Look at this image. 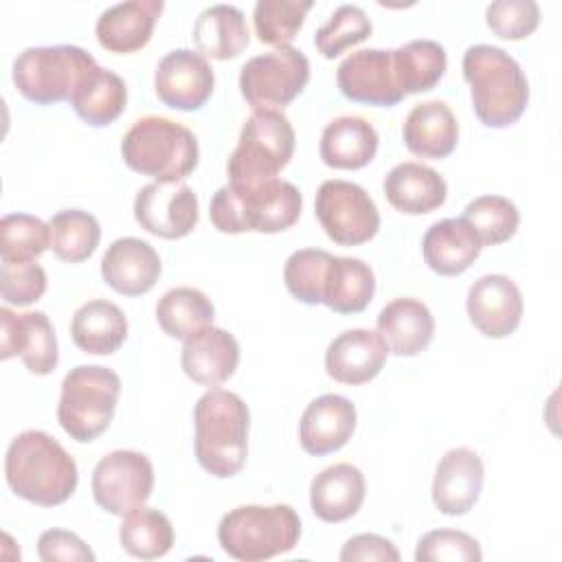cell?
Masks as SVG:
<instances>
[{
  "label": "cell",
  "instance_id": "d4e9b609",
  "mask_svg": "<svg viewBox=\"0 0 562 562\" xmlns=\"http://www.w3.org/2000/svg\"><path fill=\"white\" fill-rule=\"evenodd\" d=\"M389 204L406 215H424L439 209L446 202L448 184L439 171L422 162L395 165L382 182Z\"/></svg>",
  "mask_w": 562,
  "mask_h": 562
},
{
  "label": "cell",
  "instance_id": "e575fe53",
  "mask_svg": "<svg viewBox=\"0 0 562 562\" xmlns=\"http://www.w3.org/2000/svg\"><path fill=\"white\" fill-rule=\"evenodd\" d=\"M213 316L215 307L211 299L202 290L189 285L167 290L156 305L158 325L167 336L178 340H187L200 329L211 327Z\"/></svg>",
  "mask_w": 562,
  "mask_h": 562
},
{
  "label": "cell",
  "instance_id": "ba28073f",
  "mask_svg": "<svg viewBox=\"0 0 562 562\" xmlns=\"http://www.w3.org/2000/svg\"><path fill=\"white\" fill-rule=\"evenodd\" d=\"M97 66L94 57L75 44L31 46L13 61V83L37 105L70 101L81 79Z\"/></svg>",
  "mask_w": 562,
  "mask_h": 562
},
{
  "label": "cell",
  "instance_id": "7a4b0ae2",
  "mask_svg": "<svg viewBox=\"0 0 562 562\" xmlns=\"http://www.w3.org/2000/svg\"><path fill=\"white\" fill-rule=\"evenodd\" d=\"M463 79L470 83L476 119L487 127L514 125L529 103V81L520 64L501 46L472 44L461 59Z\"/></svg>",
  "mask_w": 562,
  "mask_h": 562
},
{
  "label": "cell",
  "instance_id": "f6af8a7d",
  "mask_svg": "<svg viewBox=\"0 0 562 562\" xmlns=\"http://www.w3.org/2000/svg\"><path fill=\"white\" fill-rule=\"evenodd\" d=\"M485 22L503 40H525L540 24V7L533 0H496L487 4Z\"/></svg>",
  "mask_w": 562,
  "mask_h": 562
},
{
  "label": "cell",
  "instance_id": "ac0fdd59",
  "mask_svg": "<svg viewBox=\"0 0 562 562\" xmlns=\"http://www.w3.org/2000/svg\"><path fill=\"white\" fill-rule=\"evenodd\" d=\"M483 461L481 457L465 446L448 450L432 476V503L446 516L468 514L483 490Z\"/></svg>",
  "mask_w": 562,
  "mask_h": 562
},
{
  "label": "cell",
  "instance_id": "9c48e42d",
  "mask_svg": "<svg viewBox=\"0 0 562 562\" xmlns=\"http://www.w3.org/2000/svg\"><path fill=\"white\" fill-rule=\"evenodd\" d=\"M296 134L281 110H255L228 158V178L237 184H261L277 178L294 154Z\"/></svg>",
  "mask_w": 562,
  "mask_h": 562
},
{
  "label": "cell",
  "instance_id": "836d02e7",
  "mask_svg": "<svg viewBox=\"0 0 562 562\" xmlns=\"http://www.w3.org/2000/svg\"><path fill=\"white\" fill-rule=\"evenodd\" d=\"M395 81L402 94L432 90L446 72V48L435 40H411L393 50Z\"/></svg>",
  "mask_w": 562,
  "mask_h": 562
},
{
  "label": "cell",
  "instance_id": "ab89813d",
  "mask_svg": "<svg viewBox=\"0 0 562 562\" xmlns=\"http://www.w3.org/2000/svg\"><path fill=\"white\" fill-rule=\"evenodd\" d=\"M331 257L334 255L321 248H301L288 257L283 281L296 301L305 305L323 303V288Z\"/></svg>",
  "mask_w": 562,
  "mask_h": 562
},
{
  "label": "cell",
  "instance_id": "74e56055",
  "mask_svg": "<svg viewBox=\"0 0 562 562\" xmlns=\"http://www.w3.org/2000/svg\"><path fill=\"white\" fill-rule=\"evenodd\" d=\"M479 235L481 246H498L514 237L520 224L516 204L505 195H479L461 215Z\"/></svg>",
  "mask_w": 562,
  "mask_h": 562
},
{
  "label": "cell",
  "instance_id": "7bdbcfd3",
  "mask_svg": "<svg viewBox=\"0 0 562 562\" xmlns=\"http://www.w3.org/2000/svg\"><path fill=\"white\" fill-rule=\"evenodd\" d=\"M479 542L459 529H432L417 540V562H479Z\"/></svg>",
  "mask_w": 562,
  "mask_h": 562
},
{
  "label": "cell",
  "instance_id": "5bb4252c",
  "mask_svg": "<svg viewBox=\"0 0 562 562\" xmlns=\"http://www.w3.org/2000/svg\"><path fill=\"white\" fill-rule=\"evenodd\" d=\"M215 86V75L209 59L191 48H176L167 53L154 72L156 97L173 108L193 112L202 108Z\"/></svg>",
  "mask_w": 562,
  "mask_h": 562
},
{
  "label": "cell",
  "instance_id": "d6a6232c",
  "mask_svg": "<svg viewBox=\"0 0 562 562\" xmlns=\"http://www.w3.org/2000/svg\"><path fill=\"white\" fill-rule=\"evenodd\" d=\"M375 292V274L369 263L358 257H331L323 303L336 314H358L362 312Z\"/></svg>",
  "mask_w": 562,
  "mask_h": 562
},
{
  "label": "cell",
  "instance_id": "5b68a950",
  "mask_svg": "<svg viewBox=\"0 0 562 562\" xmlns=\"http://www.w3.org/2000/svg\"><path fill=\"white\" fill-rule=\"evenodd\" d=\"M123 162L156 182H182L200 158L195 134L167 116L138 119L121 140Z\"/></svg>",
  "mask_w": 562,
  "mask_h": 562
},
{
  "label": "cell",
  "instance_id": "484cf974",
  "mask_svg": "<svg viewBox=\"0 0 562 562\" xmlns=\"http://www.w3.org/2000/svg\"><path fill=\"white\" fill-rule=\"evenodd\" d=\"M402 138L408 151L422 158H446L459 140V123L446 101L432 99L417 103L402 127Z\"/></svg>",
  "mask_w": 562,
  "mask_h": 562
},
{
  "label": "cell",
  "instance_id": "3957f363",
  "mask_svg": "<svg viewBox=\"0 0 562 562\" xmlns=\"http://www.w3.org/2000/svg\"><path fill=\"white\" fill-rule=\"evenodd\" d=\"M301 206V191L288 180L272 178L261 184L220 187L211 198L209 215L220 233H279L299 220Z\"/></svg>",
  "mask_w": 562,
  "mask_h": 562
},
{
  "label": "cell",
  "instance_id": "d6986e66",
  "mask_svg": "<svg viewBox=\"0 0 562 562\" xmlns=\"http://www.w3.org/2000/svg\"><path fill=\"white\" fill-rule=\"evenodd\" d=\"M356 406L345 395L325 393L312 400L299 424V439L307 454L323 457L340 450L356 430Z\"/></svg>",
  "mask_w": 562,
  "mask_h": 562
},
{
  "label": "cell",
  "instance_id": "1f68e13d",
  "mask_svg": "<svg viewBox=\"0 0 562 562\" xmlns=\"http://www.w3.org/2000/svg\"><path fill=\"white\" fill-rule=\"evenodd\" d=\"M125 103V81L116 72L101 66L90 70L70 97V105L77 116L92 127H103L116 121L123 114Z\"/></svg>",
  "mask_w": 562,
  "mask_h": 562
},
{
  "label": "cell",
  "instance_id": "ee69618b",
  "mask_svg": "<svg viewBox=\"0 0 562 562\" xmlns=\"http://www.w3.org/2000/svg\"><path fill=\"white\" fill-rule=\"evenodd\" d=\"M46 292V272L35 259L9 261L0 266V294L9 305H31Z\"/></svg>",
  "mask_w": 562,
  "mask_h": 562
},
{
  "label": "cell",
  "instance_id": "30bf717a",
  "mask_svg": "<svg viewBox=\"0 0 562 562\" xmlns=\"http://www.w3.org/2000/svg\"><path fill=\"white\" fill-rule=\"evenodd\" d=\"M310 81V61L294 46H279L250 57L239 72L241 97L255 110H277L303 92Z\"/></svg>",
  "mask_w": 562,
  "mask_h": 562
},
{
  "label": "cell",
  "instance_id": "b9f144b4",
  "mask_svg": "<svg viewBox=\"0 0 562 562\" xmlns=\"http://www.w3.org/2000/svg\"><path fill=\"white\" fill-rule=\"evenodd\" d=\"M50 248V228L35 215L9 213L0 220V257L9 261L35 259Z\"/></svg>",
  "mask_w": 562,
  "mask_h": 562
},
{
  "label": "cell",
  "instance_id": "cb8c5ba5",
  "mask_svg": "<svg viewBox=\"0 0 562 562\" xmlns=\"http://www.w3.org/2000/svg\"><path fill=\"white\" fill-rule=\"evenodd\" d=\"M483 246L474 228L463 217L435 222L422 239V252L428 268L443 277L465 272L481 255Z\"/></svg>",
  "mask_w": 562,
  "mask_h": 562
},
{
  "label": "cell",
  "instance_id": "44dd1931",
  "mask_svg": "<svg viewBox=\"0 0 562 562\" xmlns=\"http://www.w3.org/2000/svg\"><path fill=\"white\" fill-rule=\"evenodd\" d=\"M389 347L378 331L347 329L338 334L325 351V371L329 378L342 384H364L373 380L384 362Z\"/></svg>",
  "mask_w": 562,
  "mask_h": 562
},
{
  "label": "cell",
  "instance_id": "4316f807",
  "mask_svg": "<svg viewBox=\"0 0 562 562\" xmlns=\"http://www.w3.org/2000/svg\"><path fill=\"white\" fill-rule=\"evenodd\" d=\"M364 476L351 463H334L318 472L310 485V505L316 518L342 522L358 514L364 503Z\"/></svg>",
  "mask_w": 562,
  "mask_h": 562
},
{
  "label": "cell",
  "instance_id": "7402d4cb",
  "mask_svg": "<svg viewBox=\"0 0 562 562\" xmlns=\"http://www.w3.org/2000/svg\"><path fill=\"white\" fill-rule=\"evenodd\" d=\"M162 9V0H127L112 4L97 20L94 33L99 44L119 55L140 50L151 40Z\"/></svg>",
  "mask_w": 562,
  "mask_h": 562
},
{
  "label": "cell",
  "instance_id": "60d3db41",
  "mask_svg": "<svg viewBox=\"0 0 562 562\" xmlns=\"http://www.w3.org/2000/svg\"><path fill=\"white\" fill-rule=\"evenodd\" d=\"M371 31L373 24L364 9H360L358 4H340L329 15V20L321 29H316L314 46L323 57L334 59L349 46L364 42L371 35Z\"/></svg>",
  "mask_w": 562,
  "mask_h": 562
},
{
  "label": "cell",
  "instance_id": "7dc6e473",
  "mask_svg": "<svg viewBox=\"0 0 562 562\" xmlns=\"http://www.w3.org/2000/svg\"><path fill=\"white\" fill-rule=\"evenodd\" d=\"M338 558L342 562H397L400 551L389 538H382L378 533H358L342 544Z\"/></svg>",
  "mask_w": 562,
  "mask_h": 562
},
{
  "label": "cell",
  "instance_id": "603a6c76",
  "mask_svg": "<svg viewBox=\"0 0 562 562\" xmlns=\"http://www.w3.org/2000/svg\"><path fill=\"white\" fill-rule=\"evenodd\" d=\"M180 364L193 382L217 386L235 373L239 364V342L222 327H204L184 340Z\"/></svg>",
  "mask_w": 562,
  "mask_h": 562
},
{
  "label": "cell",
  "instance_id": "2e32d148",
  "mask_svg": "<svg viewBox=\"0 0 562 562\" xmlns=\"http://www.w3.org/2000/svg\"><path fill=\"white\" fill-rule=\"evenodd\" d=\"M11 356H20L35 375H48L57 367V338L44 312L15 314L0 307V358L9 360Z\"/></svg>",
  "mask_w": 562,
  "mask_h": 562
},
{
  "label": "cell",
  "instance_id": "e0dca14e",
  "mask_svg": "<svg viewBox=\"0 0 562 562\" xmlns=\"http://www.w3.org/2000/svg\"><path fill=\"white\" fill-rule=\"evenodd\" d=\"M465 310L472 325L487 338L509 336L522 318V294L505 274L479 277L465 299Z\"/></svg>",
  "mask_w": 562,
  "mask_h": 562
},
{
  "label": "cell",
  "instance_id": "277c9868",
  "mask_svg": "<svg viewBox=\"0 0 562 562\" xmlns=\"http://www.w3.org/2000/svg\"><path fill=\"white\" fill-rule=\"evenodd\" d=\"M198 463L217 479L235 476L248 457L250 413L246 402L224 389H209L193 408Z\"/></svg>",
  "mask_w": 562,
  "mask_h": 562
},
{
  "label": "cell",
  "instance_id": "6da1fadb",
  "mask_svg": "<svg viewBox=\"0 0 562 562\" xmlns=\"http://www.w3.org/2000/svg\"><path fill=\"white\" fill-rule=\"evenodd\" d=\"M4 476L15 496L42 507L68 501L79 481L75 459L44 430H24L9 443Z\"/></svg>",
  "mask_w": 562,
  "mask_h": 562
},
{
  "label": "cell",
  "instance_id": "d590c367",
  "mask_svg": "<svg viewBox=\"0 0 562 562\" xmlns=\"http://www.w3.org/2000/svg\"><path fill=\"white\" fill-rule=\"evenodd\" d=\"M121 547L140 560H156L169 553L173 544L171 520L154 507H138L125 514L119 527Z\"/></svg>",
  "mask_w": 562,
  "mask_h": 562
},
{
  "label": "cell",
  "instance_id": "f35d334b",
  "mask_svg": "<svg viewBox=\"0 0 562 562\" xmlns=\"http://www.w3.org/2000/svg\"><path fill=\"white\" fill-rule=\"evenodd\" d=\"M312 0H259L252 11L259 42L270 46H290L301 31Z\"/></svg>",
  "mask_w": 562,
  "mask_h": 562
},
{
  "label": "cell",
  "instance_id": "7c38bea8",
  "mask_svg": "<svg viewBox=\"0 0 562 562\" xmlns=\"http://www.w3.org/2000/svg\"><path fill=\"white\" fill-rule=\"evenodd\" d=\"M154 490V465L136 450H114L92 470V496L99 507L125 516L147 503Z\"/></svg>",
  "mask_w": 562,
  "mask_h": 562
},
{
  "label": "cell",
  "instance_id": "8992f818",
  "mask_svg": "<svg viewBox=\"0 0 562 562\" xmlns=\"http://www.w3.org/2000/svg\"><path fill=\"white\" fill-rule=\"evenodd\" d=\"M301 538V518L290 505H239L217 525L226 555L239 562H261L288 553Z\"/></svg>",
  "mask_w": 562,
  "mask_h": 562
},
{
  "label": "cell",
  "instance_id": "f1b7e54d",
  "mask_svg": "<svg viewBox=\"0 0 562 562\" xmlns=\"http://www.w3.org/2000/svg\"><path fill=\"white\" fill-rule=\"evenodd\" d=\"M378 132L362 116H338L321 134V158L334 169H360L378 151Z\"/></svg>",
  "mask_w": 562,
  "mask_h": 562
},
{
  "label": "cell",
  "instance_id": "83f0119b",
  "mask_svg": "<svg viewBox=\"0 0 562 562\" xmlns=\"http://www.w3.org/2000/svg\"><path fill=\"white\" fill-rule=\"evenodd\" d=\"M378 334L395 356H417L435 334V318L426 303L411 296H400L386 303L378 314Z\"/></svg>",
  "mask_w": 562,
  "mask_h": 562
},
{
  "label": "cell",
  "instance_id": "4fadbf2b",
  "mask_svg": "<svg viewBox=\"0 0 562 562\" xmlns=\"http://www.w3.org/2000/svg\"><path fill=\"white\" fill-rule=\"evenodd\" d=\"M134 217L147 233L162 239L189 235L198 220V195L184 182H149L134 198Z\"/></svg>",
  "mask_w": 562,
  "mask_h": 562
},
{
  "label": "cell",
  "instance_id": "8d00e7d4",
  "mask_svg": "<svg viewBox=\"0 0 562 562\" xmlns=\"http://www.w3.org/2000/svg\"><path fill=\"white\" fill-rule=\"evenodd\" d=\"M50 248L68 263L88 259L101 239V226L97 217L81 209H64L48 220Z\"/></svg>",
  "mask_w": 562,
  "mask_h": 562
},
{
  "label": "cell",
  "instance_id": "9a60e30c",
  "mask_svg": "<svg viewBox=\"0 0 562 562\" xmlns=\"http://www.w3.org/2000/svg\"><path fill=\"white\" fill-rule=\"evenodd\" d=\"M336 83L356 103L391 108L404 99L395 81L393 50L384 48H362L347 55L336 70Z\"/></svg>",
  "mask_w": 562,
  "mask_h": 562
},
{
  "label": "cell",
  "instance_id": "f546056e",
  "mask_svg": "<svg viewBox=\"0 0 562 562\" xmlns=\"http://www.w3.org/2000/svg\"><path fill=\"white\" fill-rule=\"evenodd\" d=\"M72 342L83 353H114L127 338V318L123 310L105 299H92L77 307L70 323Z\"/></svg>",
  "mask_w": 562,
  "mask_h": 562
},
{
  "label": "cell",
  "instance_id": "52a82bcc",
  "mask_svg": "<svg viewBox=\"0 0 562 562\" xmlns=\"http://www.w3.org/2000/svg\"><path fill=\"white\" fill-rule=\"evenodd\" d=\"M121 378L101 364H79L64 375L57 404V419L75 441H92L112 422Z\"/></svg>",
  "mask_w": 562,
  "mask_h": 562
},
{
  "label": "cell",
  "instance_id": "ffe728a7",
  "mask_svg": "<svg viewBox=\"0 0 562 562\" xmlns=\"http://www.w3.org/2000/svg\"><path fill=\"white\" fill-rule=\"evenodd\" d=\"M162 272V263L151 244L138 237L114 239L103 259L101 277L119 294L138 296L149 292Z\"/></svg>",
  "mask_w": 562,
  "mask_h": 562
},
{
  "label": "cell",
  "instance_id": "bcb514c9",
  "mask_svg": "<svg viewBox=\"0 0 562 562\" xmlns=\"http://www.w3.org/2000/svg\"><path fill=\"white\" fill-rule=\"evenodd\" d=\"M37 555L44 562H92V549L72 531L66 529H46L37 540Z\"/></svg>",
  "mask_w": 562,
  "mask_h": 562
},
{
  "label": "cell",
  "instance_id": "8fae6325",
  "mask_svg": "<svg viewBox=\"0 0 562 562\" xmlns=\"http://www.w3.org/2000/svg\"><path fill=\"white\" fill-rule=\"evenodd\" d=\"M314 211L325 235L338 246H360L373 239L380 228L375 202L349 180H325L316 191Z\"/></svg>",
  "mask_w": 562,
  "mask_h": 562
},
{
  "label": "cell",
  "instance_id": "4dcf8cb0",
  "mask_svg": "<svg viewBox=\"0 0 562 562\" xmlns=\"http://www.w3.org/2000/svg\"><path fill=\"white\" fill-rule=\"evenodd\" d=\"M193 42L198 53L211 59L237 57L250 42L248 24L235 4H211L193 24Z\"/></svg>",
  "mask_w": 562,
  "mask_h": 562
}]
</instances>
